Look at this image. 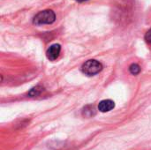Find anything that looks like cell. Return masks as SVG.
I'll return each instance as SVG.
<instances>
[{
  "mask_svg": "<svg viewBox=\"0 0 151 150\" xmlns=\"http://www.w3.org/2000/svg\"><path fill=\"white\" fill-rule=\"evenodd\" d=\"M56 19V14L51 10H44L38 12L34 19L33 23L36 26L45 25V24H52Z\"/></svg>",
  "mask_w": 151,
  "mask_h": 150,
  "instance_id": "cell-1",
  "label": "cell"
},
{
  "mask_svg": "<svg viewBox=\"0 0 151 150\" xmlns=\"http://www.w3.org/2000/svg\"><path fill=\"white\" fill-rule=\"evenodd\" d=\"M60 51H61V46L59 44H58V43H55V44L51 45L47 50L46 56H47L49 60L54 61L58 57V56L60 54Z\"/></svg>",
  "mask_w": 151,
  "mask_h": 150,
  "instance_id": "cell-3",
  "label": "cell"
},
{
  "mask_svg": "<svg viewBox=\"0 0 151 150\" xmlns=\"http://www.w3.org/2000/svg\"><path fill=\"white\" fill-rule=\"evenodd\" d=\"M115 107V103L111 100H103L98 104V110L101 112H109L111 110H113Z\"/></svg>",
  "mask_w": 151,
  "mask_h": 150,
  "instance_id": "cell-4",
  "label": "cell"
},
{
  "mask_svg": "<svg viewBox=\"0 0 151 150\" xmlns=\"http://www.w3.org/2000/svg\"><path fill=\"white\" fill-rule=\"evenodd\" d=\"M145 40H146V42H147L150 45H151V29H150V30L146 33Z\"/></svg>",
  "mask_w": 151,
  "mask_h": 150,
  "instance_id": "cell-7",
  "label": "cell"
},
{
  "mask_svg": "<svg viewBox=\"0 0 151 150\" xmlns=\"http://www.w3.org/2000/svg\"><path fill=\"white\" fill-rule=\"evenodd\" d=\"M42 89L43 88L42 87L37 86V87H35V88H34L31 89V91L29 92V95H31V96H36V95H40V93L42 91Z\"/></svg>",
  "mask_w": 151,
  "mask_h": 150,
  "instance_id": "cell-6",
  "label": "cell"
},
{
  "mask_svg": "<svg viewBox=\"0 0 151 150\" xmlns=\"http://www.w3.org/2000/svg\"><path fill=\"white\" fill-rule=\"evenodd\" d=\"M81 70L83 73H85L86 75L93 76L99 73L103 70V65L97 60L91 59V60H88L83 64Z\"/></svg>",
  "mask_w": 151,
  "mask_h": 150,
  "instance_id": "cell-2",
  "label": "cell"
},
{
  "mask_svg": "<svg viewBox=\"0 0 151 150\" xmlns=\"http://www.w3.org/2000/svg\"><path fill=\"white\" fill-rule=\"evenodd\" d=\"M77 2H80V3H82V2H85V1H88V0H76Z\"/></svg>",
  "mask_w": 151,
  "mask_h": 150,
  "instance_id": "cell-8",
  "label": "cell"
},
{
  "mask_svg": "<svg viewBox=\"0 0 151 150\" xmlns=\"http://www.w3.org/2000/svg\"><path fill=\"white\" fill-rule=\"evenodd\" d=\"M129 71H130V72H131L133 75H137V74H139L140 72H141V67H140V65H137V64H133V65H130Z\"/></svg>",
  "mask_w": 151,
  "mask_h": 150,
  "instance_id": "cell-5",
  "label": "cell"
}]
</instances>
